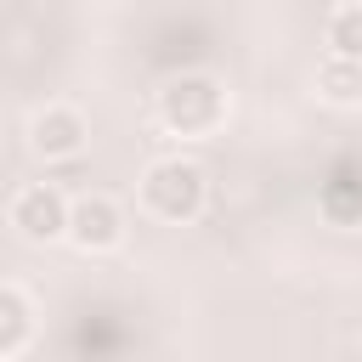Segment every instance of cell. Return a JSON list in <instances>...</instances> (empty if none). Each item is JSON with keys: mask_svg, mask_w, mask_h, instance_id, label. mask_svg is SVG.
Instances as JSON below:
<instances>
[{"mask_svg": "<svg viewBox=\"0 0 362 362\" xmlns=\"http://www.w3.org/2000/svg\"><path fill=\"white\" fill-rule=\"evenodd\" d=\"M153 113H158V124H164L170 136L204 141V136H215V130L226 124L232 90H226V79L209 74V68H181V74H170V79L158 85Z\"/></svg>", "mask_w": 362, "mask_h": 362, "instance_id": "1", "label": "cell"}, {"mask_svg": "<svg viewBox=\"0 0 362 362\" xmlns=\"http://www.w3.org/2000/svg\"><path fill=\"white\" fill-rule=\"evenodd\" d=\"M204 204H209V175H204L198 158L170 153V158H153V164L141 170V209H147L153 221L187 226V221L204 215Z\"/></svg>", "mask_w": 362, "mask_h": 362, "instance_id": "2", "label": "cell"}, {"mask_svg": "<svg viewBox=\"0 0 362 362\" xmlns=\"http://www.w3.org/2000/svg\"><path fill=\"white\" fill-rule=\"evenodd\" d=\"M11 232L23 243H57L68 232V198L51 187V181H28L11 192V209H6Z\"/></svg>", "mask_w": 362, "mask_h": 362, "instance_id": "3", "label": "cell"}, {"mask_svg": "<svg viewBox=\"0 0 362 362\" xmlns=\"http://www.w3.org/2000/svg\"><path fill=\"white\" fill-rule=\"evenodd\" d=\"M124 209L113 204V198H102V192H85V198H74L68 204V243L79 249V255H113L119 243H124Z\"/></svg>", "mask_w": 362, "mask_h": 362, "instance_id": "4", "label": "cell"}, {"mask_svg": "<svg viewBox=\"0 0 362 362\" xmlns=\"http://www.w3.org/2000/svg\"><path fill=\"white\" fill-rule=\"evenodd\" d=\"M85 141H90V124H85V113L68 107V102H45V107L28 119V147H34L45 164H68V158H79Z\"/></svg>", "mask_w": 362, "mask_h": 362, "instance_id": "5", "label": "cell"}, {"mask_svg": "<svg viewBox=\"0 0 362 362\" xmlns=\"http://www.w3.org/2000/svg\"><path fill=\"white\" fill-rule=\"evenodd\" d=\"M34 339V300L17 283H0V362H11Z\"/></svg>", "mask_w": 362, "mask_h": 362, "instance_id": "6", "label": "cell"}, {"mask_svg": "<svg viewBox=\"0 0 362 362\" xmlns=\"http://www.w3.org/2000/svg\"><path fill=\"white\" fill-rule=\"evenodd\" d=\"M317 96L328 107H362V62L351 57H322L317 62Z\"/></svg>", "mask_w": 362, "mask_h": 362, "instance_id": "7", "label": "cell"}, {"mask_svg": "<svg viewBox=\"0 0 362 362\" xmlns=\"http://www.w3.org/2000/svg\"><path fill=\"white\" fill-rule=\"evenodd\" d=\"M328 57L362 62V6H334V17H328Z\"/></svg>", "mask_w": 362, "mask_h": 362, "instance_id": "8", "label": "cell"}, {"mask_svg": "<svg viewBox=\"0 0 362 362\" xmlns=\"http://www.w3.org/2000/svg\"><path fill=\"white\" fill-rule=\"evenodd\" d=\"M334 6H362V0H334Z\"/></svg>", "mask_w": 362, "mask_h": 362, "instance_id": "9", "label": "cell"}]
</instances>
